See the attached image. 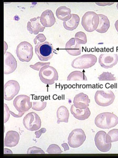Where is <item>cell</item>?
<instances>
[{
  "label": "cell",
  "instance_id": "74e56055",
  "mask_svg": "<svg viewBox=\"0 0 118 158\" xmlns=\"http://www.w3.org/2000/svg\"><path fill=\"white\" fill-rule=\"evenodd\" d=\"M61 146L63 147V148L64 149L65 151H66L69 150V148L68 144L66 143H64L62 144Z\"/></svg>",
  "mask_w": 118,
  "mask_h": 158
},
{
  "label": "cell",
  "instance_id": "ba28073f",
  "mask_svg": "<svg viewBox=\"0 0 118 158\" xmlns=\"http://www.w3.org/2000/svg\"><path fill=\"white\" fill-rule=\"evenodd\" d=\"M86 139V134L81 129H76L70 133L68 137V143L72 148L80 147Z\"/></svg>",
  "mask_w": 118,
  "mask_h": 158
},
{
  "label": "cell",
  "instance_id": "7402d4cb",
  "mask_svg": "<svg viewBox=\"0 0 118 158\" xmlns=\"http://www.w3.org/2000/svg\"><path fill=\"white\" fill-rule=\"evenodd\" d=\"M99 16V24L98 27L96 30L97 32L100 33H104L107 32L109 30L110 23V21L108 18V17L105 15L99 14L98 15Z\"/></svg>",
  "mask_w": 118,
  "mask_h": 158
},
{
  "label": "cell",
  "instance_id": "836d02e7",
  "mask_svg": "<svg viewBox=\"0 0 118 158\" xmlns=\"http://www.w3.org/2000/svg\"><path fill=\"white\" fill-rule=\"evenodd\" d=\"M10 111L7 107V105L4 103V123L7 122L10 118Z\"/></svg>",
  "mask_w": 118,
  "mask_h": 158
},
{
  "label": "cell",
  "instance_id": "8992f818",
  "mask_svg": "<svg viewBox=\"0 0 118 158\" xmlns=\"http://www.w3.org/2000/svg\"><path fill=\"white\" fill-rule=\"evenodd\" d=\"M16 53L20 61L29 62L33 56L32 45L27 41L22 42L16 48Z\"/></svg>",
  "mask_w": 118,
  "mask_h": 158
},
{
  "label": "cell",
  "instance_id": "ffe728a7",
  "mask_svg": "<svg viewBox=\"0 0 118 158\" xmlns=\"http://www.w3.org/2000/svg\"><path fill=\"white\" fill-rule=\"evenodd\" d=\"M70 112L75 118L81 121L85 120L89 118L91 114V112L88 107L85 109H79L76 108L73 104L71 106Z\"/></svg>",
  "mask_w": 118,
  "mask_h": 158
},
{
  "label": "cell",
  "instance_id": "ab89813d",
  "mask_svg": "<svg viewBox=\"0 0 118 158\" xmlns=\"http://www.w3.org/2000/svg\"><path fill=\"white\" fill-rule=\"evenodd\" d=\"M116 9L118 10V3H117V4H116Z\"/></svg>",
  "mask_w": 118,
  "mask_h": 158
},
{
  "label": "cell",
  "instance_id": "83f0119b",
  "mask_svg": "<svg viewBox=\"0 0 118 158\" xmlns=\"http://www.w3.org/2000/svg\"><path fill=\"white\" fill-rule=\"evenodd\" d=\"M75 38L79 44H85L87 42L86 34L82 31L76 33L75 35Z\"/></svg>",
  "mask_w": 118,
  "mask_h": 158
},
{
  "label": "cell",
  "instance_id": "1f68e13d",
  "mask_svg": "<svg viewBox=\"0 0 118 158\" xmlns=\"http://www.w3.org/2000/svg\"><path fill=\"white\" fill-rule=\"evenodd\" d=\"M50 63L49 62H37L34 65H30V67L31 68L34 69V70H36V71H40L43 67H44L46 65H49Z\"/></svg>",
  "mask_w": 118,
  "mask_h": 158
},
{
  "label": "cell",
  "instance_id": "4fadbf2b",
  "mask_svg": "<svg viewBox=\"0 0 118 158\" xmlns=\"http://www.w3.org/2000/svg\"><path fill=\"white\" fill-rule=\"evenodd\" d=\"M106 132L99 131L96 133L95 137V145L97 149L102 152H107L111 149V143H107L106 141Z\"/></svg>",
  "mask_w": 118,
  "mask_h": 158
},
{
  "label": "cell",
  "instance_id": "52a82bcc",
  "mask_svg": "<svg viewBox=\"0 0 118 158\" xmlns=\"http://www.w3.org/2000/svg\"><path fill=\"white\" fill-rule=\"evenodd\" d=\"M115 99V94L111 90H98L95 94V102L99 106H109L112 104Z\"/></svg>",
  "mask_w": 118,
  "mask_h": 158
},
{
  "label": "cell",
  "instance_id": "e575fe53",
  "mask_svg": "<svg viewBox=\"0 0 118 158\" xmlns=\"http://www.w3.org/2000/svg\"><path fill=\"white\" fill-rule=\"evenodd\" d=\"M47 131L46 128H41L40 130H38L35 132V135H36V138L38 139L41 137V135L43 133H45Z\"/></svg>",
  "mask_w": 118,
  "mask_h": 158
},
{
  "label": "cell",
  "instance_id": "9c48e42d",
  "mask_svg": "<svg viewBox=\"0 0 118 158\" xmlns=\"http://www.w3.org/2000/svg\"><path fill=\"white\" fill-rule=\"evenodd\" d=\"M23 123L25 129L27 130L37 131L41 127V121L37 114L31 112L24 118Z\"/></svg>",
  "mask_w": 118,
  "mask_h": 158
},
{
  "label": "cell",
  "instance_id": "d6986e66",
  "mask_svg": "<svg viewBox=\"0 0 118 158\" xmlns=\"http://www.w3.org/2000/svg\"><path fill=\"white\" fill-rule=\"evenodd\" d=\"M20 141L19 133L15 131H9L6 134L4 139V146L12 148L16 147Z\"/></svg>",
  "mask_w": 118,
  "mask_h": 158
},
{
  "label": "cell",
  "instance_id": "3957f363",
  "mask_svg": "<svg viewBox=\"0 0 118 158\" xmlns=\"http://www.w3.org/2000/svg\"><path fill=\"white\" fill-rule=\"evenodd\" d=\"M39 77L41 82L45 85H53L58 80V74L54 67L46 65L40 70Z\"/></svg>",
  "mask_w": 118,
  "mask_h": 158
},
{
  "label": "cell",
  "instance_id": "4dcf8cb0",
  "mask_svg": "<svg viewBox=\"0 0 118 158\" xmlns=\"http://www.w3.org/2000/svg\"><path fill=\"white\" fill-rule=\"evenodd\" d=\"M27 154H45L42 149L35 146L30 148L27 151Z\"/></svg>",
  "mask_w": 118,
  "mask_h": 158
},
{
  "label": "cell",
  "instance_id": "44dd1931",
  "mask_svg": "<svg viewBox=\"0 0 118 158\" xmlns=\"http://www.w3.org/2000/svg\"><path fill=\"white\" fill-rule=\"evenodd\" d=\"M56 15L59 20L64 22L70 20L72 16L71 10L66 6L58 7L56 11Z\"/></svg>",
  "mask_w": 118,
  "mask_h": 158
},
{
  "label": "cell",
  "instance_id": "e0dca14e",
  "mask_svg": "<svg viewBox=\"0 0 118 158\" xmlns=\"http://www.w3.org/2000/svg\"><path fill=\"white\" fill-rule=\"evenodd\" d=\"M65 50L68 52V54L72 56H78L81 53L82 48L77 42L75 38H71L67 42L65 46Z\"/></svg>",
  "mask_w": 118,
  "mask_h": 158
},
{
  "label": "cell",
  "instance_id": "ac0fdd59",
  "mask_svg": "<svg viewBox=\"0 0 118 158\" xmlns=\"http://www.w3.org/2000/svg\"><path fill=\"white\" fill-rule=\"evenodd\" d=\"M90 100L88 95L82 92L76 95L73 99V105L79 109H85L89 106Z\"/></svg>",
  "mask_w": 118,
  "mask_h": 158
},
{
  "label": "cell",
  "instance_id": "d4e9b609",
  "mask_svg": "<svg viewBox=\"0 0 118 158\" xmlns=\"http://www.w3.org/2000/svg\"><path fill=\"white\" fill-rule=\"evenodd\" d=\"M68 81H87V78L86 77L84 72L75 71L69 74L67 77Z\"/></svg>",
  "mask_w": 118,
  "mask_h": 158
},
{
  "label": "cell",
  "instance_id": "d6a6232c",
  "mask_svg": "<svg viewBox=\"0 0 118 158\" xmlns=\"http://www.w3.org/2000/svg\"><path fill=\"white\" fill-rule=\"evenodd\" d=\"M46 38L42 33L38 34L34 38V43L35 45H37L38 43H43L46 42Z\"/></svg>",
  "mask_w": 118,
  "mask_h": 158
},
{
  "label": "cell",
  "instance_id": "f546056e",
  "mask_svg": "<svg viewBox=\"0 0 118 158\" xmlns=\"http://www.w3.org/2000/svg\"><path fill=\"white\" fill-rule=\"evenodd\" d=\"M47 103L43 101L39 102H33L32 104V109L37 111H41L44 109H45L46 107Z\"/></svg>",
  "mask_w": 118,
  "mask_h": 158
},
{
  "label": "cell",
  "instance_id": "603a6c76",
  "mask_svg": "<svg viewBox=\"0 0 118 158\" xmlns=\"http://www.w3.org/2000/svg\"><path fill=\"white\" fill-rule=\"evenodd\" d=\"M80 22V18L77 15L72 14L70 20L63 22V26L66 30L73 31L77 29Z\"/></svg>",
  "mask_w": 118,
  "mask_h": 158
},
{
  "label": "cell",
  "instance_id": "f1b7e54d",
  "mask_svg": "<svg viewBox=\"0 0 118 158\" xmlns=\"http://www.w3.org/2000/svg\"><path fill=\"white\" fill-rule=\"evenodd\" d=\"M47 152L49 154H61L63 151L58 145L56 144H52L47 149Z\"/></svg>",
  "mask_w": 118,
  "mask_h": 158
},
{
  "label": "cell",
  "instance_id": "cb8c5ba5",
  "mask_svg": "<svg viewBox=\"0 0 118 158\" xmlns=\"http://www.w3.org/2000/svg\"><path fill=\"white\" fill-rule=\"evenodd\" d=\"M57 118L58 124L61 122L68 123L69 118V113L68 109L65 106H61L57 111Z\"/></svg>",
  "mask_w": 118,
  "mask_h": 158
},
{
  "label": "cell",
  "instance_id": "2e32d148",
  "mask_svg": "<svg viewBox=\"0 0 118 158\" xmlns=\"http://www.w3.org/2000/svg\"><path fill=\"white\" fill-rule=\"evenodd\" d=\"M40 22L44 27H52L55 24L56 19L51 10H46L40 16Z\"/></svg>",
  "mask_w": 118,
  "mask_h": 158
},
{
  "label": "cell",
  "instance_id": "4316f807",
  "mask_svg": "<svg viewBox=\"0 0 118 158\" xmlns=\"http://www.w3.org/2000/svg\"><path fill=\"white\" fill-rule=\"evenodd\" d=\"M99 81H116V77L109 72H104L98 77Z\"/></svg>",
  "mask_w": 118,
  "mask_h": 158
},
{
  "label": "cell",
  "instance_id": "6da1fadb",
  "mask_svg": "<svg viewBox=\"0 0 118 158\" xmlns=\"http://www.w3.org/2000/svg\"><path fill=\"white\" fill-rule=\"evenodd\" d=\"M95 124L97 127L102 129H109L118 124V117L110 112L100 113L96 117Z\"/></svg>",
  "mask_w": 118,
  "mask_h": 158
},
{
  "label": "cell",
  "instance_id": "484cf974",
  "mask_svg": "<svg viewBox=\"0 0 118 158\" xmlns=\"http://www.w3.org/2000/svg\"><path fill=\"white\" fill-rule=\"evenodd\" d=\"M106 141L107 143L118 141V129L111 130L106 134Z\"/></svg>",
  "mask_w": 118,
  "mask_h": 158
},
{
  "label": "cell",
  "instance_id": "7a4b0ae2",
  "mask_svg": "<svg viewBox=\"0 0 118 158\" xmlns=\"http://www.w3.org/2000/svg\"><path fill=\"white\" fill-rule=\"evenodd\" d=\"M99 20V16L96 13L88 11L82 16L81 25L87 32H92L98 27Z\"/></svg>",
  "mask_w": 118,
  "mask_h": 158
},
{
  "label": "cell",
  "instance_id": "5b68a950",
  "mask_svg": "<svg viewBox=\"0 0 118 158\" xmlns=\"http://www.w3.org/2000/svg\"><path fill=\"white\" fill-rule=\"evenodd\" d=\"M35 52L40 61H47L53 57L54 49L51 43L46 41L43 43H38L35 47Z\"/></svg>",
  "mask_w": 118,
  "mask_h": 158
},
{
  "label": "cell",
  "instance_id": "f35d334b",
  "mask_svg": "<svg viewBox=\"0 0 118 158\" xmlns=\"http://www.w3.org/2000/svg\"><path fill=\"white\" fill-rule=\"evenodd\" d=\"M115 27L116 30L117 31V32H118V20H116V22H115Z\"/></svg>",
  "mask_w": 118,
  "mask_h": 158
},
{
  "label": "cell",
  "instance_id": "5bb4252c",
  "mask_svg": "<svg viewBox=\"0 0 118 158\" xmlns=\"http://www.w3.org/2000/svg\"><path fill=\"white\" fill-rule=\"evenodd\" d=\"M18 67V62L14 56L10 52H4V74H9L14 72Z\"/></svg>",
  "mask_w": 118,
  "mask_h": 158
},
{
  "label": "cell",
  "instance_id": "d590c367",
  "mask_svg": "<svg viewBox=\"0 0 118 158\" xmlns=\"http://www.w3.org/2000/svg\"><path fill=\"white\" fill-rule=\"evenodd\" d=\"M115 3H96V4L99 6H111L112 5Z\"/></svg>",
  "mask_w": 118,
  "mask_h": 158
},
{
  "label": "cell",
  "instance_id": "7c38bea8",
  "mask_svg": "<svg viewBox=\"0 0 118 158\" xmlns=\"http://www.w3.org/2000/svg\"><path fill=\"white\" fill-rule=\"evenodd\" d=\"M20 90V85L18 81H7L4 86V99L6 101L12 100L18 94Z\"/></svg>",
  "mask_w": 118,
  "mask_h": 158
},
{
  "label": "cell",
  "instance_id": "9a60e30c",
  "mask_svg": "<svg viewBox=\"0 0 118 158\" xmlns=\"http://www.w3.org/2000/svg\"><path fill=\"white\" fill-rule=\"evenodd\" d=\"M45 29L40 22V16L30 19L27 22V30L30 34H38L39 32H43Z\"/></svg>",
  "mask_w": 118,
  "mask_h": 158
},
{
  "label": "cell",
  "instance_id": "277c9868",
  "mask_svg": "<svg viewBox=\"0 0 118 158\" xmlns=\"http://www.w3.org/2000/svg\"><path fill=\"white\" fill-rule=\"evenodd\" d=\"M97 62V58L95 55L84 54L73 60L72 61V66L75 69H88L93 67Z\"/></svg>",
  "mask_w": 118,
  "mask_h": 158
},
{
  "label": "cell",
  "instance_id": "8fae6325",
  "mask_svg": "<svg viewBox=\"0 0 118 158\" xmlns=\"http://www.w3.org/2000/svg\"><path fill=\"white\" fill-rule=\"evenodd\" d=\"M118 62V55L113 52H104L100 54L99 58V63L104 68H112Z\"/></svg>",
  "mask_w": 118,
  "mask_h": 158
},
{
  "label": "cell",
  "instance_id": "8d00e7d4",
  "mask_svg": "<svg viewBox=\"0 0 118 158\" xmlns=\"http://www.w3.org/2000/svg\"><path fill=\"white\" fill-rule=\"evenodd\" d=\"M10 113H11L12 115H13L14 117H15V118H20V117H21L22 115H23L24 114V112H23V113H19L18 114H15L13 113L12 112H11L10 111Z\"/></svg>",
  "mask_w": 118,
  "mask_h": 158
},
{
  "label": "cell",
  "instance_id": "30bf717a",
  "mask_svg": "<svg viewBox=\"0 0 118 158\" xmlns=\"http://www.w3.org/2000/svg\"><path fill=\"white\" fill-rule=\"evenodd\" d=\"M32 104L30 97L24 94L17 96L13 101V106L19 113H23L29 111L32 107Z\"/></svg>",
  "mask_w": 118,
  "mask_h": 158
}]
</instances>
